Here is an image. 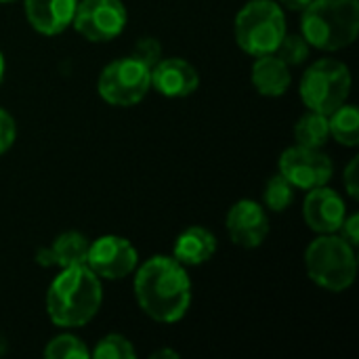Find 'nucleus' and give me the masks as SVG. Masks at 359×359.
I'll list each match as a JSON object with an SVG mask.
<instances>
[{
    "label": "nucleus",
    "mask_w": 359,
    "mask_h": 359,
    "mask_svg": "<svg viewBox=\"0 0 359 359\" xmlns=\"http://www.w3.org/2000/svg\"><path fill=\"white\" fill-rule=\"evenodd\" d=\"M347 217V204L339 191L322 185L309 189L303 200V221L313 233H337Z\"/></svg>",
    "instance_id": "nucleus-12"
},
{
    "label": "nucleus",
    "mask_w": 359,
    "mask_h": 359,
    "mask_svg": "<svg viewBox=\"0 0 359 359\" xmlns=\"http://www.w3.org/2000/svg\"><path fill=\"white\" fill-rule=\"evenodd\" d=\"M301 34L318 50L351 46L359 34V0H311L301 11Z\"/></svg>",
    "instance_id": "nucleus-3"
},
{
    "label": "nucleus",
    "mask_w": 359,
    "mask_h": 359,
    "mask_svg": "<svg viewBox=\"0 0 359 359\" xmlns=\"http://www.w3.org/2000/svg\"><path fill=\"white\" fill-rule=\"evenodd\" d=\"M217 248L219 242L210 229L202 225H191L177 236L172 257L185 267H200L217 255Z\"/></svg>",
    "instance_id": "nucleus-15"
},
{
    "label": "nucleus",
    "mask_w": 359,
    "mask_h": 359,
    "mask_svg": "<svg viewBox=\"0 0 359 359\" xmlns=\"http://www.w3.org/2000/svg\"><path fill=\"white\" fill-rule=\"evenodd\" d=\"M225 227L229 233V240L240 246V248H259L267 236H269V217L263 204L257 200L244 198L238 200L227 217H225Z\"/></svg>",
    "instance_id": "nucleus-11"
},
{
    "label": "nucleus",
    "mask_w": 359,
    "mask_h": 359,
    "mask_svg": "<svg viewBox=\"0 0 359 359\" xmlns=\"http://www.w3.org/2000/svg\"><path fill=\"white\" fill-rule=\"evenodd\" d=\"M280 175H284L294 189H316L326 185L334 175V164L324 149L292 145L280 156Z\"/></svg>",
    "instance_id": "nucleus-10"
},
{
    "label": "nucleus",
    "mask_w": 359,
    "mask_h": 359,
    "mask_svg": "<svg viewBox=\"0 0 359 359\" xmlns=\"http://www.w3.org/2000/svg\"><path fill=\"white\" fill-rule=\"evenodd\" d=\"M151 90V67L137 57H120L107 63L97 80L99 97L114 107H133Z\"/></svg>",
    "instance_id": "nucleus-7"
},
{
    "label": "nucleus",
    "mask_w": 359,
    "mask_h": 359,
    "mask_svg": "<svg viewBox=\"0 0 359 359\" xmlns=\"http://www.w3.org/2000/svg\"><path fill=\"white\" fill-rule=\"evenodd\" d=\"M88 238L80 231H63L59 233L53 244L48 246L50 259H53V267H74V265H82L86 261V252H88Z\"/></svg>",
    "instance_id": "nucleus-17"
},
{
    "label": "nucleus",
    "mask_w": 359,
    "mask_h": 359,
    "mask_svg": "<svg viewBox=\"0 0 359 359\" xmlns=\"http://www.w3.org/2000/svg\"><path fill=\"white\" fill-rule=\"evenodd\" d=\"M294 141H297V145L324 149V145L330 141L328 116L307 109L294 124Z\"/></svg>",
    "instance_id": "nucleus-18"
},
{
    "label": "nucleus",
    "mask_w": 359,
    "mask_h": 359,
    "mask_svg": "<svg viewBox=\"0 0 359 359\" xmlns=\"http://www.w3.org/2000/svg\"><path fill=\"white\" fill-rule=\"evenodd\" d=\"M330 139L345 147H358L359 143V111L355 105L343 103L332 114H328Z\"/></svg>",
    "instance_id": "nucleus-19"
},
{
    "label": "nucleus",
    "mask_w": 359,
    "mask_h": 359,
    "mask_svg": "<svg viewBox=\"0 0 359 359\" xmlns=\"http://www.w3.org/2000/svg\"><path fill=\"white\" fill-rule=\"evenodd\" d=\"M351 84L353 80L349 65L339 59L324 57L313 61L305 69L299 84V95L307 109L328 116L337 107L347 103Z\"/></svg>",
    "instance_id": "nucleus-6"
},
{
    "label": "nucleus",
    "mask_w": 359,
    "mask_h": 359,
    "mask_svg": "<svg viewBox=\"0 0 359 359\" xmlns=\"http://www.w3.org/2000/svg\"><path fill=\"white\" fill-rule=\"evenodd\" d=\"M305 269L316 286L328 292H345L358 276L355 246L339 233H318L305 250Z\"/></svg>",
    "instance_id": "nucleus-4"
},
{
    "label": "nucleus",
    "mask_w": 359,
    "mask_h": 359,
    "mask_svg": "<svg viewBox=\"0 0 359 359\" xmlns=\"http://www.w3.org/2000/svg\"><path fill=\"white\" fill-rule=\"evenodd\" d=\"M162 358H170V359H179V353L175 349H158L151 353V359H162Z\"/></svg>",
    "instance_id": "nucleus-29"
},
{
    "label": "nucleus",
    "mask_w": 359,
    "mask_h": 359,
    "mask_svg": "<svg viewBox=\"0 0 359 359\" xmlns=\"http://www.w3.org/2000/svg\"><path fill=\"white\" fill-rule=\"evenodd\" d=\"M343 240H347L351 246H358L359 244V215L353 212V215H347L337 231Z\"/></svg>",
    "instance_id": "nucleus-27"
},
{
    "label": "nucleus",
    "mask_w": 359,
    "mask_h": 359,
    "mask_svg": "<svg viewBox=\"0 0 359 359\" xmlns=\"http://www.w3.org/2000/svg\"><path fill=\"white\" fill-rule=\"evenodd\" d=\"M250 82L255 90L263 97H282L292 84L290 65L284 63L276 53L255 57L250 69Z\"/></svg>",
    "instance_id": "nucleus-16"
},
{
    "label": "nucleus",
    "mask_w": 359,
    "mask_h": 359,
    "mask_svg": "<svg viewBox=\"0 0 359 359\" xmlns=\"http://www.w3.org/2000/svg\"><path fill=\"white\" fill-rule=\"evenodd\" d=\"M286 32V11L276 0H248L233 21L236 42L250 57L276 53Z\"/></svg>",
    "instance_id": "nucleus-5"
},
{
    "label": "nucleus",
    "mask_w": 359,
    "mask_h": 359,
    "mask_svg": "<svg viewBox=\"0 0 359 359\" xmlns=\"http://www.w3.org/2000/svg\"><path fill=\"white\" fill-rule=\"evenodd\" d=\"M263 202L271 212H284L294 202V187L284 175H273L263 191Z\"/></svg>",
    "instance_id": "nucleus-21"
},
{
    "label": "nucleus",
    "mask_w": 359,
    "mask_h": 359,
    "mask_svg": "<svg viewBox=\"0 0 359 359\" xmlns=\"http://www.w3.org/2000/svg\"><path fill=\"white\" fill-rule=\"evenodd\" d=\"M284 11H297V13H301L311 0H276Z\"/></svg>",
    "instance_id": "nucleus-28"
},
{
    "label": "nucleus",
    "mask_w": 359,
    "mask_h": 359,
    "mask_svg": "<svg viewBox=\"0 0 359 359\" xmlns=\"http://www.w3.org/2000/svg\"><path fill=\"white\" fill-rule=\"evenodd\" d=\"M309 53H311V46L303 38V34H290V32H286V36L276 48V55L290 67L305 63L309 59Z\"/></svg>",
    "instance_id": "nucleus-23"
},
{
    "label": "nucleus",
    "mask_w": 359,
    "mask_h": 359,
    "mask_svg": "<svg viewBox=\"0 0 359 359\" xmlns=\"http://www.w3.org/2000/svg\"><path fill=\"white\" fill-rule=\"evenodd\" d=\"M126 23L128 11L122 0H80L72 21L88 42H109L124 32Z\"/></svg>",
    "instance_id": "nucleus-8"
},
{
    "label": "nucleus",
    "mask_w": 359,
    "mask_h": 359,
    "mask_svg": "<svg viewBox=\"0 0 359 359\" xmlns=\"http://www.w3.org/2000/svg\"><path fill=\"white\" fill-rule=\"evenodd\" d=\"M103 280L86 265L63 267L46 290V313L57 328L76 330L95 320L103 305Z\"/></svg>",
    "instance_id": "nucleus-2"
},
{
    "label": "nucleus",
    "mask_w": 359,
    "mask_h": 359,
    "mask_svg": "<svg viewBox=\"0 0 359 359\" xmlns=\"http://www.w3.org/2000/svg\"><path fill=\"white\" fill-rule=\"evenodd\" d=\"M101 280L118 282L135 273L139 267V252L128 238L107 233L88 244L84 261Z\"/></svg>",
    "instance_id": "nucleus-9"
},
{
    "label": "nucleus",
    "mask_w": 359,
    "mask_h": 359,
    "mask_svg": "<svg viewBox=\"0 0 359 359\" xmlns=\"http://www.w3.org/2000/svg\"><path fill=\"white\" fill-rule=\"evenodd\" d=\"M4 72H6V61H4V55H2V50H0V82H2V78H4Z\"/></svg>",
    "instance_id": "nucleus-30"
},
{
    "label": "nucleus",
    "mask_w": 359,
    "mask_h": 359,
    "mask_svg": "<svg viewBox=\"0 0 359 359\" xmlns=\"http://www.w3.org/2000/svg\"><path fill=\"white\" fill-rule=\"evenodd\" d=\"M0 2H15V0H0Z\"/></svg>",
    "instance_id": "nucleus-31"
},
{
    "label": "nucleus",
    "mask_w": 359,
    "mask_h": 359,
    "mask_svg": "<svg viewBox=\"0 0 359 359\" xmlns=\"http://www.w3.org/2000/svg\"><path fill=\"white\" fill-rule=\"evenodd\" d=\"M90 355L95 359H135L137 351H135L133 343L124 334L111 332V334L97 341Z\"/></svg>",
    "instance_id": "nucleus-22"
},
{
    "label": "nucleus",
    "mask_w": 359,
    "mask_h": 359,
    "mask_svg": "<svg viewBox=\"0 0 359 359\" xmlns=\"http://www.w3.org/2000/svg\"><path fill=\"white\" fill-rule=\"evenodd\" d=\"M80 0H23V13L32 29L42 36L65 32L76 15Z\"/></svg>",
    "instance_id": "nucleus-14"
},
{
    "label": "nucleus",
    "mask_w": 359,
    "mask_h": 359,
    "mask_svg": "<svg viewBox=\"0 0 359 359\" xmlns=\"http://www.w3.org/2000/svg\"><path fill=\"white\" fill-rule=\"evenodd\" d=\"M200 86V74L183 57H162L151 67V88L168 99L191 97Z\"/></svg>",
    "instance_id": "nucleus-13"
},
{
    "label": "nucleus",
    "mask_w": 359,
    "mask_h": 359,
    "mask_svg": "<svg viewBox=\"0 0 359 359\" xmlns=\"http://www.w3.org/2000/svg\"><path fill=\"white\" fill-rule=\"evenodd\" d=\"M133 290L139 309L158 324L181 322L191 307L187 267L175 257L156 255L135 269Z\"/></svg>",
    "instance_id": "nucleus-1"
},
{
    "label": "nucleus",
    "mask_w": 359,
    "mask_h": 359,
    "mask_svg": "<svg viewBox=\"0 0 359 359\" xmlns=\"http://www.w3.org/2000/svg\"><path fill=\"white\" fill-rule=\"evenodd\" d=\"M343 185L347 189V194L358 200L359 198V158L353 156L349 160V164L345 166V172H343Z\"/></svg>",
    "instance_id": "nucleus-26"
},
{
    "label": "nucleus",
    "mask_w": 359,
    "mask_h": 359,
    "mask_svg": "<svg viewBox=\"0 0 359 359\" xmlns=\"http://www.w3.org/2000/svg\"><path fill=\"white\" fill-rule=\"evenodd\" d=\"M17 139V124H15V118L0 107V156L6 154L13 143Z\"/></svg>",
    "instance_id": "nucleus-25"
},
{
    "label": "nucleus",
    "mask_w": 359,
    "mask_h": 359,
    "mask_svg": "<svg viewBox=\"0 0 359 359\" xmlns=\"http://www.w3.org/2000/svg\"><path fill=\"white\" fill-rule=\"evenodd\" d=\"M44 358L46 359H86L90 358V349L86 343L72 334V332H61L53 337L46 347H44Z\"/></svg>",
    "instance_id": "nucleus-20"
},
{
    "label": "nucleus",
    "mask_w": 359,
    "mask_h": 359,
    "mask_svg": "<svg viewBox=\"0 0 359 359\" xmlns=\"http://www.w3.org/2000/svg\"><path fill=\"white\" fill-rule=\"evenodd\" d=\"M133 57H137L139 61H143L147 67H154L160 59H162V44L158 38H151V36H145V38H139L133 46Z\"/></svg>",
    "instance_id": "nucleus-24"
}]
</instances>
